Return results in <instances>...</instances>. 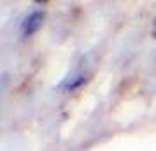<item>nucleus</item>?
<instances>
[{
	"label": "nucleus",
	"mask_w": 156,
	"mask_h": 151,
	"mask_svg": "<svg viewBox=\"0 0 156 151\" xmlns=\"http://www.w3.org/2000/svg\"><path fill=\"white\" fill-rule=\"evenodd\" d=\"M42 20H44V14L41 11H35V13L28 14L25 18L23 27H21L23 34H25V35H32L34 32H37V30L41 28V25H42Z\"/></svg>",
	"instance_id": "nucleus-1"
}]
</instances>
